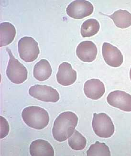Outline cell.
<instances>
[{"label": "cell", "mask_w": 131, "mask_h": 156, "mask_svg": "<svg viewBox=\"0 0 131 156\" xmlns=\"http://www.w3.org/2000/svg\"><path fill=\"white\" fill-rule=\"evenodd\" d=\"M78 120L77 115L71 111L60 114L56 119L52 129L54 139L59 142L68 139L74 133Z\"/></svg>", "instance_id": "6da1fadb"}, {"label": "cell", "mask_w": 131, "mask_h": 156, "mask_svg": "<svg viewBox=\"0 0 131 156\" xmlns=\"http://www.w3.org/2000/svg\"><path fill=\"white\" fill-rule=\"evenodd\" d=\"M22 117L28 126L35 129H44L49 122L48 112L43 108L37 106L24 108L22 113Z\"/></svg>", "instance_id": "7a4b0ae2"}, {"label": "cell", "mask_w": 131, "mask_h": 156, "mask_svg": "<svg viewBox=\"0 0 131 156\" xmlns=\"http://www.w3.org/2000/svg\"><path fill=\"white\" fill-rule=\"evenodd\" d=\"M6 50L10 56V59L7 67V76L14 84H22L27 79V70L22 64L14 57L11 51L8 48H6Z\"/></svg>", "instance_id": "3957f363"}, {"label": "cell", "mask_w": 131, "mask_h": 156, "mask_svg": "<svg viewBox=\"0 0 131 156\" xmlns=\"http://www.w3.org/2000/svg\"><path fill=\"white\" fill-rule=\"evenodd\" d=\"M92 126L94 132L99 137L109 138L115 133L114 123L110 117L104 113L94 114Z\"/></svg>", "instance_id": "277c9868"}, {"label": "cell", "mask_w": 131, "mask_h": 156, "mask_svg": "<svg viewBox=\"0 0 131 156\" xmlns=\"http://www.w3.org/2000/svg\"><path fill=\"white\" fill-rule=\"evenodd\" d=\"M18 49L21 59L27 63L35 60L40 53L38 42L30 36H24L19 40Z\"/></svg>", "instance_id": "5b68a950"}, {"label": "cell", "mask_w": 131, "mask_h": 156, "mask_svg": "<svg viewBox=\"0 0 131 156\" xmlns=\"http://www.w3.org/2000/svg\"><path fill=\"white\" fill-rule=\"evenodd\" d=\"M28 92L31 97L45 102H57L60 99V94L57 90L46 85L32 86Z\"/></svg>", "instance_id": "8992f818"}, {"label": "cell", "mask_w": 131, "mask_h": 156, "mask_svg": "<svg viewBox=\"0 0 131 156\" xmlns=\"http://www.w3.org/2000/svg\"><path fill=\"white\" fill-rule=\"evenodd\" d=\"M94 7L89 2L85 0H76L67 6L66 12L70 17L82 19L90 16L93 12Z\"/></svg>", "instance_id": "52a82bcc"}, {"label": "cell", "mask_w": 131, "mask_h": 156, "mask_svg": "<svg viewBox=\"0 0 131 156\" xmlns=\"http://www.w3.org/2000/svg\"><path fill=\"white\" fill-rule=\"evenodd\" d=\"M110 106L126 112H131V95L126 92L116 90L111 92L107 97Z\"/></svg>", "instance_id": "ba28073f"}, {"label": "cell", "mask_w": 131, "mask_h": 156, "mask_svg": "<svg viewBox=\"0 0 131 156\" xmlns=\"http://www.w3.org/2000/svg\"><path fill=\"white\" fill-rule=\"evenodd\" d=\"M102 53L105 62L109 66L118 67L123 63V57L118 48L105 42L103 45Z\"/></svg>", "instance_id": "9c48e42d"}, {"label": "cell", "mask_w": 131, "mask_h": 156, "mask_svg": "<svg viewBox=\"0 0 131 156\" xmlns=\"http://www.w3.org/2000/svg\"><path fill=\"white\" fill-rule=\"evenodd\" d=\"M98 54L97 46L93 42L83 41L79 43L76 49L78 58L84 62L90 63L95 60Z\"/></svg>", "instance_id": "30bf717a"}, {"label": "cell", "mask_w": 131, "mask_h": 156, "mask_svg": "<svg viewBox=\"0 0 131 156\" xmlns=\"http://www.w3.org/2000/svg\"><path fill=\"white\" fill-rule=\"evenodd\" d=\"M77 77V72L73 69L70 63L63 62L60 65L56 74V80L60 85L71 86L75 82Z\"/></svg>", "instance_id": "8fae6325"}, {"label": "cell", "mask_w": 131, "mask_h": 156, "mask_svg": "<svg viewBox=\"0 0 131 156\" xmlns=\"http://www.w3.org/2000/svg\"><path fill=\"white\" fill-rule=\"evenodd\" d=\"M84 91L87 98L92 100H98L104 95L105 88L103 82L99 79L93 78L85 83Z\"/></svg>", "instance_id": "7c38bea8"}, {"label": "cell", "mask_w": 131, "mask_h": 156, "mask_svg": "<svg viewBox=\"0 0 131 156\" xmlns=\"http://www.w3.org/2000/svg\"><path fill=\"white\" fill-rule=\"evenodd\" d=\"M30 153L32 156H54V150L47 141L37 140L30 144Z\"/></svg>", "instance_id": "4fadbf2b"}, {"label": "cell", "mask_w": 131, "mask_h": 156, "mask_svg": "<svg viewBox=\"0 0 131 156\" xmlns=\"http://www.w3.org/2000/svg\"><path fill=\"white\" fill-rule=\"evenodd\" d=\"M16 34V29L13 24L9 22L0 24V47L6 46L13 41Z\"/></svg>", "instance_id": "5bb4252c"}, {"label": "cell", "mask_w": 131, "mask_h": 156, "mask_svg": "<svg viewBox=\"0 0 131 156\" xmlns=\"http://www.w3.org/2000/svg\"><path fill=\"white\" fill-rule=\"evenodd\" d=\"M52 69L49 62L45 59H41L34 67L33 76L39 81L48 80L52 75Z\"/></svg>", "instance_id": "9a60e30c"}, {"label": "cell", "mask_w": 131, "mask_h": 156, "mask_svg": "<svg viewBox=\"0 0 131 156\" xmlns=\"http://www.w3.org/2000/svg\"><path fill=\"white\" fill-rule=\"evenodd\" d=\"M108 16L113 20L117 27L125 29L131 26V13L126 10H117Z\"/></svg>", "instance_id": "2e32d148"}, {"label": "cell", "mask_w": 131, "mask_h": 156, "mask_svg": "<svg viewBox=\"0 0 131 156\" xmlns=\"http://www.w3.org/2000/svg\"><path fill=\"white\" fill-rule=\"evenodd\" d=\"M100 28L99 23L96 19H89L82 24L81 33L83 37H89L98 33Z\"/></svg>", "instance_id": "e0dca14e"}, {"label": "cell", "mask_w": 131, "mask_h": 156, "mask_svg": "<svg viewBox=\"0 0 131 156\" xmlns=\"http://www.w3.org/2000/svg\"><path fill=\"white\" fill-rule=\"evenodd\" d=\"M68 145L74 151H82L86 147L87 140L83 136L75 130L73 134L68 138Z\"/></svg>", "instance_id": "ac0fdd59"}, {"label": "cell", "mask_w": 131, "mask_h": 156, "mask_svg": "<svg viewBox=\"0 0 131 156\" xmlns=\"http://www.w3.org/2000/svg\"><path fill=\"white\" fill-rule=\"evenodd\" d=\"M87 156H110L109 147L104 143L97 141L91 145L87 151Z\"/></svg>", "instance_id": "d6986e66"}, {"label": "cell", "mask_w": 131, "mask_h": 156, "mask_svg": "<svg viewBox=\"0 0 131 156\" xmlns=\"http://www.w3.org/2000/svg\"><path fill=\"white\" fill-rule=\"evenodd\" d=\"M0 122H1V139H2L8 135L10 130L9 124L5 118L2 116H0Z\"/></svg>", "instance_id": "ffe728a7"}, {"label": "cell", "mask_w": 131, "mask_h": 156, "mask_svg": "<svg viewBox=\"0 0 131 156\" xmlns=\"http://www.w3.org/2000/svg\"><path fill=\"white\" fill-rule=\"evenodd\" d=\"M130 79H131V69H130Z\"/></svg>", "instance_id": "44dd1931"}]
</instances>
